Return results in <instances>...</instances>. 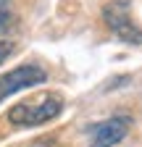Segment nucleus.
I'll return each instance as SVG.
<instances>
[{
    "label": "nucleus",
    "instance_id": "obj_3",
    "mask_svg": "<svg viewBox=\"0 0 142 147\" xmlns=\"http://www.w3.org/2000/svg\"><path fill=\"white\" fill-rule=\"evenodd\" d=\"M47 82V74L45 68L40 66H19L8 71L5 76H0V100H5L11 95H16L19 89H26V87H37V84H45Z\"/></svg>",
    "mask_w": 142,
    "mask_h": 147
},
{
    "label": "nucleus",
    "instance_id": "obj_1",
    "mask_svg": "<svg viewBox=\"0 0 142 147\" xmlns=\"http://www.w3.org/2000/svg\"><path fill=\"white\" fill-rule=\"evenodd\" d=\"M63 102L55 95H45V97H34L26 102H19L8 110V121L13 126H40L50 118H55L61 113Z\"/></svg>",
    "mask_w": 142,
    "mask_h": 147
},
{
    "label": "nucleus",
    "instance_id": "obj_4",
    "mask_svg": "<svg viewBox=\"0 0 142 147\" xmlns=\"http://www.w3.org/2000/svg\"><path fill=\"white\" fill-rule=\"evenodd\" d=\"M129 129H132V118L129 116H113V118L95 126L90 147H113L129 134Z\"/></svg>",
    "mask_w": 142,
    "mask_h": 147
},
{
    "label": "nucleus",
    "instance_id": "obj_2",
    "mask_svg": "<svg viewBox=\"0 0 142 147\" xmlns=\"http://www.w3.org/2000/svg\"><path fill=\"white\" fill-rule=\"evenodd\" d=\"M103 21L108 24V29L118 37L121 42H129V45H142V29L134 24L129 3H108L103 8Z\"/></svg>",
    "mask_w": 142,
    "mask_h": 147
},
{
    "label": "nucleus",
    "instance_id": "obj_5",
    "mask_svg": "<svg viewBox=\"0 0 142 147\" xmlns=\"http://www.w3.org/2000/svg\"><path fill=\"white\" fill-rule=\"evenodd\" d=\"M13 21V13H11V0H0V32H5Z\"/></svg>",
    "mask_w": 142,
    "mask_h": 147
},
{
    "label": "nucleus",
    "instance_id": "obj_6",
    "mask_svg": "<svg viewBox=\"0 0 142 147\" xmlns=\"http://www.w3.org/2000/svg\"><path fill=\"white\" fill-rule=\"evenodd\" d=\"M11 53H13V42H8V40H0V63H3Z\"/></svg>",
    "mask_w": 142,
    "mask_h": 147
}]
</instances>
